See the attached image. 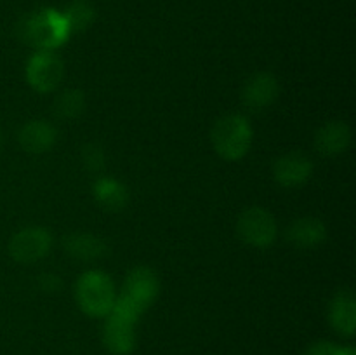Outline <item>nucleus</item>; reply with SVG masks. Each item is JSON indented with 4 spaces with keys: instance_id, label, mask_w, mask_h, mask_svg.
I'll return each instance as SVG.
<instances>
[{
    "instance_id": "f257e3e1",
    "label": "nucleus",
    "mask_w": 356,
    "mask_h": 355,
    "mask_svg": "<svg viewBox=\"0 0 356 355\" xmlns=\"http://www.w3.org/2000/svg\"><path fill=\"white\" fill-rule=\"evenodd\" d=\"M17 35L24 44L37 51H54L68 42L72 35L65 13L51 7H44L26 14L17 24Z\"/></svg>"
},
{
    "instance_id": "6ab92c4d",
    "label": "nucleus",
    "mask_w": 356,
    "mask_h": 355,
    "mask_svg": "<svg viewBox=\"0 0 356 355\" xmlns=\"http://www.w3.org/2000/svg\"><path fill=\"white\" fill-rule=\"evenodd\" d=\"M83 164H86L89 169L96 171V169H101L103 167V162H104V155H103V150L97 148V146L94 145H89L86 150H83Z\"/></svg>"
},
{
    "instance_id": "4468645a",
    "label": "nucleus",
    "mask_w": 356,
    "mask_h": 355,
    "mask_svg": "<svg viewBox=\"0 0 356 355\" xmlns=\"http://www.w3.org/2000/svg\"><path fill=\"white\" fill-rule=\"evenodd\" d=\"M17 139L24 152L45 153L54 146L56 139H58V131L54 125L45 120H31L21 127Z\"/></svg>"
},
{
    "instance_id": "aec40b11",
    "label": "nucleus",
    "mask_w": 356,
    "mask_h": 355,
    "mask_svg": "<svg viewBox=\"0 0 356 355\" xmlns=\"http://www.w3.org/2000/svg\"><path fill=\"white\" fill-rule=\"evenodd\" d=\"M337 347L336 343H330V341H318V343L312 345L306 352V355H337Z\"/></svg>"
},
{
    "instance_id": "f3484780",
    "label": "nucleus",
    "mask_w": 356,
    "mask_h": 355,
    "mask_svg": "<svg viewBox=\"0 0 356 355\" xmlns=\"http://www.w3.org/2000/svg\"><path fill=\"white\" fill-rule=\"evenodd\" d=\"M86 108V97L79 89H68L59 94L54 101V113L63 120H73L80 117Z\"/></svg>"
},
{
    "instance_id": "9b49d317",
    "label": "nucleus",
    "mask_w": 356,
    "mask_h": 355,
    "mask_svg": "<svg viewBox=\"0 0 356 355\" xmlns=\"http://www.w3.org/2000/svg\"><path fill=\"white\" fill-rule=\"evenodd\" d=\"M285 237L298 249H315L325 242L327 228L318 218L306 216V218L294 219L289 225Z\"/></svg>"
},
{
    "instance_id": "9d476101",
    "label": "nucleus",
    "mask_w": 356,
    "mask_h": 355,
    "mask_svg": "<svg viewBox=\"0 0 356 355\" xmlns=\"http://www.w3.org/2000/svg\"><path fill=\"white\" fill-rule=\"evenodd\" d=\"M278 93H280V87H278L277 77L261 72L245 82L242 89V101L250 110H264L275 103Z\"/></svg>"
},
{
    "instance_id": "0eeeda50",
    "label": "nucleus",
    "mask_w": 356,
    "mask_h": 355,
    "mask_svg": "<svg viewBox=\"0 0 356 355\" xmlns=\"http://www.w3.org/2000/svg\"><path fill=\"white\" fill-rule=\"evenodd\" d=\"M52 247V235L42 226H28L19 230L9 242V254L14 261L31 265L49 254Z\"/></svg>"
},
{
    "instance_id": "a211bd4d",
    "label": "nucleus",
    "mask_w": 356,
    "mask_h": 355,
    "mask_svg": "<svg viewBox=\"0 0 356 355\" xmlns=\"http://www.w3.org/2000/svg\"><path fill=\"white\" fill-rule=\"evenodd\" d=\"M65 17L72 28V33L73 31H83L94 23L96 10H94L92 3L87 2V0H73L68 9L65 10Z\"/></svg>"
},
{
    "instance_id": "20e7f679",
    "label": "nucleus",
    "mask_w": 356,
    "mask_h": 355,
    "mask_svg": "<svg viewBox=\"0 0 356 355\" xmlns=\"http://www.w3.org/2000/svg\"><path fill=\"white\" fill-rule=\"evenodd\" d=\"M139 313L122 301H115L103 327L104 347L115 355H129L136 348V324Z\"/></svg>"
},
{
    "instance_id": "4be33fe9",
    "label": "nucleus",
    "mask_w": 356,
    "mask_h": 355,
    "mask_svg": "<svg viewBox=\"0 0 356 355\" xmlns=\"http://www.w3.org/2000/svg\"><path fill=\"white\" fill-rule=\"evenodd\" d=\"M0 143H2V136H0Z\"/></svg>"
},
{
    "instance_id": "39448f33",
    "label": "nucleus",
    "mask_w": 356,
    "mask_h": 355,
    "mask_svg": "<svg viewBox=\"0 0 356 355\" xmlns=\"http://www.w3.org/2000/svg\"><path fill=\"white\" fill-rule=\"evenodd\" d=\"M236 235L247 246L266 249L278 235L275 216L263 207L245 209L236 219Z\"/></svg>"
},
{
    "instance_id": "6e6552de",
    "label": "nucleus",
    "mask_w": 356,
    "mask_h": 355,
    "mask_svg": "<svg viewBox=\"0 0 356 355\" xmlns=\"http://www.w3.org/2000/svg\"><path fill=\"white\" fill-rule=\"evenodd\" d=\"M160 292V282L155 271L148 267H138L129 271L124 282L120 296L134 303L139 310L145 312L153 305Z\"/></svg>"
},
{
    "instance_id": "f8f14e48",
    "label": "nucleus",
    "mask_w": 356,
    "mask_h": 355,
    "mask_svg": "<svg viewBox=\"0 0 356 355\" xmlns=\"http://www.w3.org/2000/svg\"><path fill=\"white\" fill-rule=\"evenodd\" d=\"M351 143V129L346 122L332 120L316 131L315 148L325 157L344 153Z\"/></svg>"
},
{
    "instance_id": "ddd939ff",
    "label": "nucleus",
    "mask_w": 356,
    "mask_h": 355,
    "mask_svg": "<svg viewBox=\"0 0 356 355\" xmlns=\"http://www.w3.org/2000/svg\"><path fill=\"white\" fill-rule=\"evenodd\" d=\"M329 319L334 329L343 336H353L356 331V299L351 289H341L330 301Z\"/></svg>"
},
{
    "instance_id": "423d86ee",
    "label": "nucleus",
    "mask_w": 356,
    "mask_h": 355,
    "mask_svg": "<svg viewBox=\"0 0 356 355\" xmlns=\"http://www.w3.org/2000/svg\"><path fill=\"white\" fill-rule=\"evenodd\" d=\"M65 77V65L52 51H37L26 63V80L40 94L58 89Z\"/></svg>"
},
{
    "instance_id": "412c9836",
    "label": "nucleus",
    "mask_w": 356,
    "mask_h": 355,
    "mask_svg": "<svg viewBox=\"0 0 356 355\" xmlns=\"http://www.w3.org/2000/svg\"><path fill=\"white\" fill-rule=\"evenodd\" d=\"M337 355H356L355 347H339Z\"/></svg>"
},
{
    "instance_id": "f03ea898",
    "label": "nucleus",
    "mask_w": 356,
    "mask_h": 355,
    "mask_svg": "<svg viewBox=\"0 0 356 355\" xmlns=\"http://www.w3.org/2000/svg\"><path fill=\"white\" fill-rule=\"evenodd\" d=\"M252 127L240 113H229L218 118L212 125L211 141L216 153L225 160H240L249 153L252 145Z\"/></svg>"
},
{
    "instance_id": "1a4fd4ad",
    "label": "nucleus",
    "mask_w": 356,
    "mask_h": 355,
    "mask_svg": "<svg viewBox=\"0 0 356 355\" xmlns=\"http://www.w3.org/2000/svg\"><path fill=\"white\" fill-rule=\"evenodd\" d=\"M313 173V162L301 152H291L282 155L273 164V178L280 187L298 188L309 180Z\"/></svg>"
},
{
    "instance_id": "dca6fc26",
    "label": "nucleus",
    "mask_w": 356,
    "mask_h": 355,
    "mask_svg": "<svg viewBox=\"0 0 356 355\" xmlns=\"http://www.w3.org/2000/svg\"><path fill=\"white\" fill-rule=\"evenodd\" d=\"M94 198L104 211H120L129 200L127 188L113 178H99L94 183Z\"/></svg>"
},
{
    "instance_id": "7ed1b4c3",
    "label": "nucleus",
    "mask_w": 356,
    "mask_h": 355,
    "mask_svg": "<svg viewBox=\"0 0 356 355\" xmlns=\"http://www.w3.org/2000/svg\"><path fill=\"white\" fill-rule=\"evenodd\" d=\"M75 299L89 317H106L117 299V289L108 274L101 270L83 271L75 284Z\"/></svg>"
},
{
    "instance_id": "2eb2a0df",
    "label": "nucleus",
    "mask_w": 356,
    "mask_h": 355,
    "mask_svg": "<svg viewBox=\"0 0 356 355\" xmlns=\"http://www.w3.org/2000/svg\"><path fill=\"white\" fill-rule=\"evenodd\" d=\"M63 249L72 258L82 261L97 260L108 253L106 242L92 233H70L63 239Z\"/></svg>"
}]
</instances>
